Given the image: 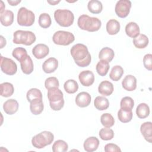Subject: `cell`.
<instances>
[{
	"mask_svg": "<svg viewBox=\"0 0 152 152\" xmlns=\"http://www.w3.org/2000/svg\"><path fill=\"white\" fill-rule=\"evenodd\" d=\"M68 148L67 143L61 140L56 141L52 145V151L53 152H65L68 150Z\"/></svg>",
	"mask_w": 152,
	"mask_h": 152,
	"instance_id": "38",
	"label": "cell"
},
{
	"mask_svg": "<svg viewBox=\"0 0 152 152\" xmlns=\"http://www.w3.org/2000/svg\"><path fill=\"white\" fill-rule=\"evenodd\" d=\"M140 29L138 25L135 22H129L125 26V33L131 38H135L140 34Z\"/></svg>",
	"mask_w": 152,
	"mask_h": 152,
	"instance_id": "20",
	"label": "cell"
},
{
	"mask_svg": "<svg viewBox=\"0 0 152 152\" xmlns=\"http://www.w3.org/2000/svg\"><path fill=\"white\" fill-rule=\"evenodd\" d=\"M134 106V100L131 97H129V96L124 97L121 100V103H120L121 108L132 110Z\"/></svg>",
	"mask_w": 152,
	"mask_h": 152,
	"instance_id": "41",
	"label": "cell"
},
{
	"mask_svg": "<svg viewBox=\"0 0 152 152\" xmlns=\"http://www.w3.org/2000/svg\"><path fill=\"white\" fill-rule=\"evenodd\" d=\"M28 102H30L36 99H42V94L40 90L36 88H32L30 89L26 94Z\"/></svg>",
	"mask_w": 152,
	"mask_h": 152,
	"instance_id": "39",
	"label": "cell"
},
{
	"mask_svg": "<svg viewBox=\"0 0 152 152\" xmlns=\"http://www.w3.org/2000/svg\"><path fill=\"white\" fill-rule=\"evenodd\" d=\"M12 55L18 61L21 62L28 56L26 50L24 48L18 47L15 48L12 52Z\"/></svg>",
	"mask_w": 152,
	"mask_h": 152,
	"instance_id": "35",
	"label": "cell"
},
{
	"mask_svg": "<svg viewBox=\"0 0 152 152\" xmlns=\"http://www.w3.org/2000/svg\"><path fill=\"white\" fill-rule=\"evenodd\" d=\"M100 138L104 141L110 140L114 137L113 131L110 128H102L99 131Z\"/></svg>",
	"mask_w": 152,
	"mask_h": 152,
	"instance_id": "40",
	"label": "cell"
},
{
	"mask_svg": "<svg viewBox=\"0 0 152 152\" xmlns=\"http://www.w3.org/2000/svg\"><path fill=\"white\" fill-rule=\"evenodd\" d=\"M54 18L59 26L66 27L73 24L74 16L70 10L58 9L54 12Z\"/></svg>",
	"mask_w": 152,
	"mask_h": 152,
	"instance_id": "4",
	"label": "cell"
},
{
	"mask_svg": "<svg viewBox=\"0 0 152 152\" xmlns=\"http://www.w3.org/2000/svg\"><path fill=\"white\" fill-rule=\"evenodd\" d=\"M78 79L83 86L89 87L91 86L94 81V75L92 71L86 70L81 71L79 74Z\"/></svg>",
	"mask_w": 152,
	"mask_h": 152,
	"instance_id": "11",
	"label": "cell"
},
{
	"mask_svg": "<svg viewBox=\"0 0 152 152\" xmlns=\"http://www.w3.org/2000/svg\"><path fill=\"white\" fill-rule=\"evenodd\" d=\"M0 39H1V48H3L4 46L6 45L7 42L5 39L2 36H0Z\"/></svg>",
	"mask_w": 152,
	"mask_h": 152,
	"instance_id": "46",
	"label": "cell"
},
{
	"mask_svg": "<svg viewBox=\"0 0 152 152\" xmlns=\"http://www.w3.org/2000/svg\"><path fill=\"white\" fill-rule=\"evenodd\" d=\"M152 55L146 54L143 58V64L144 67L148 71L152 70Z\"/></svg>",
	"mask_w": 152,
	"mask_h": 152,
	"instance_id": "43",
	"label": "cell"
},
{
	"mask_svg": "<svg viewBox=\"0 0 152 152\" xmlns=\"http://www.w3.org/2000/svg\"><path fill=\"white\" fill-rule=\"evenodd\" d=\"M100 122L106 128H110L115 124V119L112 115L109 113H103L100 117Z\"/></svg>",
	"mask_w": 152,
	"mask_h": 152,
	"instance_id": "36",
	"label": "cell"
},
{
	"mask_svg": "<svg viewBox=\"0 0 152 152\" xmlns=\"http://www.w3.org/2000/svg\"><path fill=\"white\" fill-rule=\"evenodd\" d=\"M54 140L53 134L47 131H44L34 135L31 140V144L36 148H43L50 145Z\"/></svg>",
	"mask_w": 152,
	"mask_h": 152,
	"instance_id": "5",
	"label": "cell"
},
{
	"mask_svg": "<svg viewBox=\"0 0 152 152\" xmlns=\"http://www.w3.org/2000/svg\"><path fill=\"white\" fill-rule=\"evenodd\" d=\"M124 74V69L120 65L114 66L109 74V77L115 81H119Z\"/></svg>",
	"mask_w": 152,
	"mask_h": 152,
	"instance_id": "32",
	"label": "cell"
},
{
	"mask_svg": "<svg viewBox=\"0 0 152 152\" xmlns=\"http://www.w3.org/2000/svg\"><path fill=\"white\" fill-rule=\"evenodd\" d=\"M132 110L121 108L118 112V118L119 120L123 123L130 122L132 119Z\"/></svg>",
	"mask_w": 152,
	"mask_h": 152,
	"instance_id": "25",
	"label": "cell"
},
{
	"mask_svg": "<svg viewBox=\"0 0 152 152\" xmlns=\"http://www.w3.org/2000/svg\"><path fill=\"white\" fill-rule=\"evenodd\" d=\"M18 106L19 104L16 100L10 99L5 102L3 104V109L7 114L11 115L17 112Z\"/></svg>",
	"mask_w": 152,
	"mask_h": 152,
	"instance_id": "16",
	"label": "cell"
},
{
	"mask_svg": "<svg viewBox=\"0 0 152 152\" xmlns=\"http://www.w3.org/2000/svg\"><path fill=\"white\" fill-rule=\"evenodd\" d=\"M87 8L92 14H99L102 12L103 5L100 1L97 0H91L88 2Z\"/></svg>",
	"mask_w": 152,
	"mask_h": 152,
	"instance_id": "31",
	"label": "cell"
},
{
	"mask_svg": "<svg viewBox=\"0 0 152 152\" xmlns=\"http://www.w3.org/2000/svg\"><path fill=\"white\" fill-rule=\"evenodd\" d=\"M113 90L114 87L113 84L107 80L102 81L98 87L99 93L104 96H109L111 95Z\"/></svg>",
	"mask_w": 152,
	"mask_h": 152,
	"instance_id": "17",
	"label": "cell"
},
{
	"mask_svg": "<svg viewBox=\"0 0 152 152\" xmlns=\"http://www.w3.org/2000/svg\"><path fill=\"white\" fill-rule=\"evenodd\" d=\"M47 2H48V3L50 4V5H55L58 4L59 2H60V1H48Z\"/></svg>",
	"mask_w": 152,
	"mask_h": 152,
	"instance_id": "47",
	"label": "cell"
},
{
	"mask_svg": "<svg viewBox=\"0 0 152 152\" xmlns=\"http://www.w3.org/2000/svg\"><path fill=\"white\" fill-rule=\"evenodd\" d=\"M52 24V20L50 15L47 13H42L39 17V24L43 28H47L50 26Z\"/></svg>",
	"mask_w": 152,
	"mask_h": 152,
	"instance_id": "37",
	"label": "cell"
},
{
	"mask_svg": "<svg viewBox=\"0 0 152 152\" xmlns=\"http://www.w3.org/2000/svg\"><path fill=\"white\" fill-rule=\"evenodd\" d=\"M148 38L144 34H140L138 36L134 38L133 44L135 48L138 49H144L148 44Z\"/></svg>",
	"mask_w": 152,
	"mask_h": 152,
	"instance_id": "26",
	"label": "cell"
},
{
	"mask_svg": "<svg viewBox=\"0 0 152 152\" xmlns=\"http://www.w3.org/2000/svg\"><path fill=\"white\" fill-rule=\"evenodd\" d=\"M136 114L138 118L140 119H144L147 118L150 114L149 106L144 103L139 104L136 109Z\"/></svg>",
	"mask_w": 152,
	"mask_h": 152,
	"instance_id": "30",
	"label": "cell"
},
{
	"mask_svg": "<svg viewBox=\"0 0 152 152\" xmlns=\"http://www.w3.org/2000/svg\"><path fill=\"white\" fill-rule=\"evenodd\" d=\"M45 86L46 89L49 90L53 87H59V83L57 78L55 77H50L46 79L45 81Z\"/></svg>",
	"mask_w": 152,
	"mask_h": 152,
	"instance_id": "42",
	"label": "cell"
},
{
	"mask_svg": "<svg viewBox=\"0 0 152 152\" xmlns=\"http://www.w3.org/2000/svg\"><path fill=\"white\" fill-rule=\"evenodd\" d=\"M65 91L69 94H74L78 89V84L74 80L69 79L66 81L64 85Z\"/></svg>",
	"mask_w": 152,
	"mask_h": 152,
	"instance_id": "34",
	"label": "cell"
},
{
	"mask_svg": "<svg viewBox=\"0 0 152 152\" xmlns=\"http://www.w3.org/2000/svg\"><path fill=\"white\" fill-rule=\"evenodd\" d=\"M120 23L115 19H111L106 23V31L110 35L116 34L120 30Z\"/></svg>",
	"mask_w": 152,
	"mask_h": 152,
	"instance_id": "27",
	"label": "cell"
},
{
	"mask_svg": "<svg viewBox=\"0 0 152 152\" xmlns=\"http://www.w3.org/2000/svg\"><path fill=\"white\" fill-rule=\"evenodd\" d=\"M140 131L144 139L148 142H152V124L151 122H145L140 126Z\"/></svg>",
	"mask_w": 152,
	"mask_h": 152,
	"instance_id": "19",
	"label": "cell"
},
{
	"mask_svg": "<svg viewBox=\"0 0 152 152\" xmlns=\"http://www.w3.org/2000/svg\"><path fill=\"white\" fill-rule=\"evenodd\" d=\"M52 40L56 45L67 46L74 41L75 37L71 32L59 30L53 34Z\"/></svg>",
	"mask_w": 152,
	"mask_h": 152,
	"instance_id": "8",
	"label": "cell"
},
{
	"mask_svg": "<svg viewBox=\"0 0 152 152\" xmlns=\"http://www.w3.org/2000/svg\"><path fill=\"white\" fill-rule=\"evenodd\" d=\"M48 97L51 109L53 110H60L64 107V99L62 91L58 87L48 90Z\"/></svg>",
	"mask_w": 152,
	"mask_h": 152,
	"instance_id": "3",
	"label": "cell"
},
{
	"mask_svg": "<svg viewBox=\"0 0 152 152\" xmlns=\"http://www.w3.org/2000/svg\"><path fill=\"white\" fill-rule=\"evenodd\" d=\"M20 65L23 72L25 74H30L33 71V62L29 55H28L23 61L20 62Z\"/></svg>",
	"mask_w": 152,
	"mask_h": 152,
	"instance_id": "22",
	"label": "cell"
},
{
	"mask_svg": "<svg viewBox=\"0 0 152 152\" xmlns=\"http://www.w3.org/2000/svg\"><path fill=\"white\" fill-rule=\"evenodd\" d=\"M1 11H0V12H1V13H2V12L4 11L5 6V5H4V2H3V1H1Z\"/></svg>",
	"mask_w": 152,
	"mask_h": 152,
	"instance_id": "48",
	"label": "cell"
},
{
	"mask_svg": "<svg viewBox=\"0 0 152 152\" xmlns=\"http://www.w3.org/2000/svg\"><path fill=\"white\" fill-rule=\"evenodd\" d=\"M91 102L90 94L86 91H82L78 93L75 98L76 104L80 107L88 106Z\"/></svg>",
	"mask_w": 152,
	"mask_h": 152,
	"instance_id": "13",
	"label": "cell"
},
{
	"mask_svg": "<svg viewBox=\"0 0 152 152\" xmlns=\"http://www.w3.org/2000/svg\"><path fill=\"white\" fill-rule=\"evenodd\" d=\"M94 105L99 110H104L107 109L109 106L108 99L103 96H97L94 100Z\"/></svg>",
	"mask_w": 152,
	"mask_h": 152,
	"instance_id": "28",
	"label": "cell"
},
{
	"mask_svg": "<svg viewBox=\"0 0 152 152\" xmlns=\"http://www.w3.org/2000/svg\"><path fill=\"white\" fill-rule=\"evenodd\" d=\"M1 68L2 71L7 75H14L17 71L16 63L10 58H7L1 56Z\"/></svg>",
	"mask_w": 152,
	"mask_h": 152,
	"instance_id": "9",
	"label": "cell"
},
{
	"mask_svg": "<svg viewBox=\"0 0 152 152\" xmlns=\"http://www.w3.org/2000/svg\"><path fill=\"white\" fill-rule=\"evenodd\" d=\"M122 86L126 91H134L137 88V79L134 75H127L122 80Z\"/></svg>",
	"mask_w": 152,
	"mask_h": 152,
	"instance_id": "15",
	"label": "cell"
},
{
	"mask_svg": "<svg viewBox=\"0 0 152 152\" xmlns=\"http://www.w3.org/2000/svg\"><path fill=\"white\" fill-rule=\"evenodd\" d=\"M71 55L75 64L80 67H86L90 65L91 57L87 47L81 43L74 45L70 50Z\"/></svg>",
	"mask_w": 152,
	"mask_h": 152,
	"instance_id": "1",
	"label": "cell"
},
{
	"mask_svg": "<svg viewBox=\"0 0 152 152\" xmlns=\"http://www.w3.org/2000/svg\"><path fill=\"white\" fill-rule=\"evenodd\" d=\"M30 103V111L33 115H38L43 112L44 105H43L42 99H36L33 100Z\"/></svg>",
	"mask_w": 152,
	"mask_h": 152,
	"instance_id": "21",
	"label": "cell"
},
{
	"mask_svg": "<svg viewBox=\"0 0 152 152\" xmlns=\"http://www.w3.org/2000/svg\"><path fill=\"white\" fill-rule=\"evenodd\" d=\"M35 20L34 14L25 7H21L17 13V23L20 26H31Z\"/></svg>",
	"mask_w": 152,
	"mask_h": 152,
	"instance_id": "7",
	"label": "cell"
},
{
	"mask_svg": "<svg viewBox=\"0 0 152 152\" xmlns=\"http://www.w3.org/2000/svg\"><path fill=\"white\" fill-rule=\"evenodd\" d=\"M109 68L110 66L108 62L100 60L97 64L96 69L99 75L100 76H105L107 74Z\"/></svg>",
	"mask_w": 152,
	"mask_h": 152,
	"instance_id": "33",
	"label": "cell"
},
{
	"mask_svg": "<svg viewBox=\"0 0 152 152\" xmlns=\"http://www.w3.org/2000/svg\"><path fill=\"white\" fill-rule=\"evenodd\" d=\"M49 52L48 46L43 43L36 45L32 49V53L33 56L39 59H43L46 57Z\"/></svg>",
	"mask_w": 152,
	"mask_h": 152,
	"instance_id": "12",
	"label": "cell"
},
{
	"mask_svg": "<svg viewBox=\"0 0 152 152\" xmlns=\"http://www.w3.org/2000/svg\"><path fill=\"white\" fill-rule=\"evenodd\" d=\"M58 66V60L53 57L46 59L42 65V69L45 73L50 74L53 72Z\"/></svg>",
	"mask_w": 152,
	"mask_h": 152,
	"instance_id": "14",
	"label": "cell"
},
{
	"mask_svg": "<svg viewBox=\"0 0 152 152\" xmlns=\"http://www.w3.org/2000/svg\"><path fill=\"white\" fill-rule=\"evenodd\" d=\"M13 42L15 44L31 45L36 39L34 33L30 31L17 30L13 34Z\"/></svg>",
	"mask_w": 152,
	"mask_h": 152,
	"instance_id": "6",
	"label": "cell"
},
{
	"mask_svg": "<svg viewBox=\"0 0 152 152\" xmlns=\"http://www.w3.org/2000/svg\"><path fill=\"white\" fill-rule=\"evenodd\" d=\"M131 8V2L129 0L118 1L115 5V11L118 17L125 18L129 14Z\"/></svg>",
	"mask_w": 152,
	"mask_h": 152,
	"instance_id": "10",
	"label": "cell"
},
{
	"mask_svg": "<svg viewBox=\"0 0 152 152\" xmlns=\"http://www.w3.org/2000/svg\"><path fill=\"white\" fill-rule=\"evenodd\" d=\"M1 95L2 97H8L12 95L14 91L13 85L8 82H5L0 84Z\"/></svg>",
	"mask_w": 152,
	"mask_h": 152,
	"instance_id": "29",
	"label": "cell"
},
{
	"mask_svg": "<svg viewBox=\"0 0 152 152\" xmlns=\"http://www.w3.org/2000/svg\"><path fill=\"white\" fill-rule=\"evenodd\" d=\"M0 21L4 26L11 25L14 21V13L10 10L4 11L0 15Z\"/></svg>",
	"mask_w": 152,
	"mask_h": 152,
	"instance_id": "23",
	"label": "cell"
},
{
	"mask_svg": "<svg viewBox=\"0 0 152 152\" xmlns=\"http://www.w3.org/2000/svg\"><path fill=\"white\" fill-rule=\"evenodd\" d=\"M104 151L106 152H121V150L116 144L109 143L104 146Z\"/></svg>",
	"mask_w": 152,
	"mask_h": 152,
	"instance_id": "44",
	"label": "cell"
},
{
	"mask_svg": "<svg viewBox=\"0 0 152 152\" xmlns=\"http://www.w3.org/2000/svg\"><path fill=\"white\" fill-rule=\"evenodd\" d=\"M99 145V141L96 137H90L87 138L83 144L84 149L87 152H93L96 151Z\"/></svg>",
	"mask_w": 152,
	"mask_h": 152,
	"instance_id": "18",
	"label": "cell"
},
{
	"mask_svg": "<svg viewBox=\"0 0 152 152\" xmlns=\"http://www.w3.org/2000/svg\"><path fill=\"white\" fill-rule=\"evenodd\" d=\"M8 3L10 4L12 6H15L17 5H18L19 3L21 2L20 0H18V1H13V0H8L7 1Z\"/></svg>",
	"mask_w": 152,
	"mask_h": 152,
	"instance_id": "45",
	"label": "cell"
},
{
	"mask_svg": "<svg viewBox=\"0 0 152 152\" xmlns=\"http://www.w3.org/2000/svg\"><path fill=\"white\" fill-rule=\"evenodd\" d=\"M77 24L81 30L90 32L98 31L102 26L101 21L98 18L91 17L86 14L79 17Z\"/></svg>",
	"mask_w": 152,
	"mask_h": 152,
	"instance_id": "2",
	"label": "cell"
},
{
	"mask_svg": "<svg viewBox=\"0 0 152 152\" xmlns=\"http://www.w3.org/2000/svg\"><path fill=\"white\" fill-rule=\"evenodd\" d=\"M114 51L110 48L105 47L101 49L99 53V58L100 60H103L110 62L114 58Z\"/></svg>",
	"mask_w": 152,
	"mask_h": 152,
	"instance_id": "24",
	"label": "cell"
}]
</instances>
